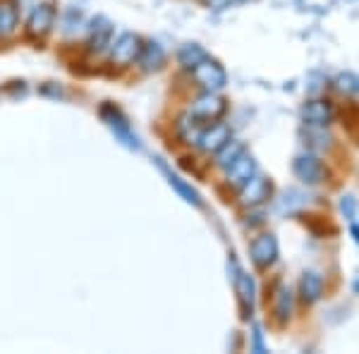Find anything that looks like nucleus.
Returning a JSON list of instances; mask_svg holds the SVG:
<instances>
[{"label": "nucleus", "mask_w": 359, "mask_h": 354, "mask_svg": "<svg viewBox=\"0 0 359 354\" xmlns=\"http://www.w3.org/2000/svg\"><path fill=\"white\" fill-rule=\"evenodd\" d=\"M292 172H294V177H297L299 182L306 184V187H318V184H323L328 179L326 163H323L316 154H311V151H304V154L294 156Z\"/></svg>", "instance_id": "f257e3e1"}, {"label": "nucleus", "mask_w": 359, "mask_h": 354, "mask_svg": "<svg viewBox=\"0 0 359 354\" xmlns=\"http://www.w3.org/2000/svg\"><path fill=\"white\" fill-rule=\"evenodd\" d=\"M230 268H233V287H235V294H237V301H240V311H242V318L249 321L254 313V299H257V285H254V278L245 273L237 266L235 259H230Z\"/></svg>", "instance_id": "f03ea898"}, {"label": "nucleus", "mask_w": 359, "mask_h": 354, "mask_svg": "<svg viewBox=\"0 0 359 354\" xmlns=\"http://www.w3.org/2000/svg\"><path fill=\"white\" fill-rule=\"evenodd\" d=\"M189 72H192V77L196 79V84L204 86L206 91H221L223 86L228 84V72H225V67L208 55L201 62H196Z\"/></svg>", "instance_id": "7ed1b4c3"}, {"label": "nucleus", "mask_w": 359, "mask_h": 354, "mask_svg": "<svg viewBox=\"0 0 359 354\" xmlns=\"http://www.w3.org/2000/svg\"><path fill=\"white\" fill-rule=\"evenodd\" d=\"M101 118H103V123L111 127L115 139H118L123 147L132 149V151H139V139H137L135 132H132V127H130V123H127V118H125L123 113H120L118 108H115V106H103L101 108Z\"/></svg>", "instance_id": "20e7f679"}, {"label": "nucleus", "mask_w": 359, "mask_h": 354, "mask_svg": "<svg viewBox=\"0 0 359 354\" xmlns=\"http://www.w3.org/2000/svg\"><path fill=\"white\" fill-rule=\"evenodd\" d=\"M225 110H228V103L225 98H221L216 91H206L204 96H199L189 108V115L201 123H216L218 118H223Z\"/></svg>", "instance_id": "39448f33"}, {"label": "nucleus", "mask_w": 359, "mask_h": 354, "mask_svg": "<svg viewBox=\"0 0 359 354\" xmlns=\"http://www.w3.org/2000/svg\"><path fill=\"white\" fill-rule=\"evenodd\" d=\"M142 39L137 34H120L118 41L111 43V62L118 67H127L135 60H139V53H142Z\"/></svg>", "instance_id": "423d86ee"}, {"label": "nucleus", "mask_w": 359, "mask_h": 354, "mask_svg": "<svg viewBox=\"0 0 359 354\" xmlns=\"http://www.w3.org/2000/svg\"><path fill=\"white\" fill-rule=\"evenodd\" d=\"M278 254H280L278 240L271 232H264V235L254 237V242L249 245V257H252L257 268H271L278 261Z\"/></svg>", "instance_id": "0eeeda50"}, {"label": "nucleus", "mask_w": 359, "mask_h": 354, "mask_svg": "<svg viewBox=\"0 0 359 354\" xmlns=\"http://www.w3.org/2000/svg\"><path fill=\"white\" fill-rule=\"evenodd\" d=\"M273 194V182L269 177H262V175H254L245 187L240 189V204L245 208H257L266 204Z\"/></svg>", "instance_id": "6e6552de"}, {"label": "nucleus", "mask_w": 359, "mask_h": 354, "mask_svg": "<svg viewBox=\"0 0 359 354\" xmlns=\"http://www.w3.org/2000/svg\"><path fill=\"white\" fill-rule=\"evenodd\" d=\"M299 115L306 127H328L333 123V103L326 98H309Z\"/></svg>", "instance_id": "1a4fd4ad"}, {"label": "nucleus", "mask_w": 359, "mask_h": 354, "mask_svg": "<svg viewBox=\"0 0 359 354\" xmlns=\"http://www.w3.org/2000/svg\"><path fill=\"white\" fill-rule=\"evenodd\" d=\"M228 177H225V182H228V187L233 189H242L245 184L257 175V161H254V156L245 151V154L240 156V158L235 161L233 165L228 168Z\"/></svg>", "instance_id": "9d476101"}, {"label": "nucleus", "mask_w": 359, "mask_h": 354, "mask_svg": "<svg viewBox=\"0 0 359 354\" xmlns=\"http://www.w3.org/2000/svg\"><path fill=\"white\" fill-rule=\"evenodd\" d=\"M230 137H233L230 135V127L216 123V125L206 127V130H201L199 139H196V147L204 151V154H218V151L230 142Z\"/></svg>", "instance_id": "9b49d317"}, {"label": "nucleus", "mask_w": 359, "mask_h": 354, "mask_svg": "<svg viewBox=\"0 0 359 354\" xmlns=\"http://www.w3.org/2000/svg\"><path fill=\"white\" fill-rule=\"evenodd\" d=\"M53 25H55V8L50 3H41L32 10V15H29L27 29H29L32 36L41 39L50 32V29H53Z\"/></svg>", "instance_id": "f8f14e48"}, {"label": "nucleus", "mask_w": 359, "mask_h": 354, "mask_svg": "<svg viewBox=\"0 0 359 354\" xmlns=\"http://www.w3.org/2000/svg\"><path fill=\"white\" fill-rule=\"evenodd\" d=\"M299 297L304 304H316L323 297V278L316 271H304L299 278Z\"/></svg>", "instance_id": "ddd939ff"}, {"label": "nucleus", "mask_w": 359, "mask_h": 354, "mask_svg": "<svg viewBox=\"0 0 359 354\" xmlns=\"http://www.w3.org/2000/svg\"><path fill=\"white\" fill-rule=\"evenodd\" d=\"M111 39H113V25L106 17H96L94 27L89 32V50L91 53H101L106 46H111Z\"/></svg>", "instance_id": "4468645a"}, {"label": "nucleus", "mask_w": 359, "mask_h": 354, "mask_svg": "<svg viewBox=\"0 0 359 354\" xmlns=\"http://www.w3.org/2000/svg\"><path fill=\"white\" fill-rule=\"evenodd\" d=\"M165 62V50L158 41H149L142 46V53H139V65H142L147 72H154V69H161Z\"/></svg>", "instance_id": "2eb2a0df"}, {"label": "nucleus", "mask_w": 359, "mask_h": 354, "mask_svg": "<svg viewBox=\"0 0 359 354\" xmlns=\"http://www.w3.org/2000/svg\"><path fill=\"white\" fill-rule=\"evenodd\" d=\"M294 309V297H292V290L287 285H278L276 294H273V313L280 323L290 321Z\"/></svg>", "instance_id": "dca6fc26"}, {"label": "nucleus", "mask_w": 359, "mask_h": 354, "mask_svg": "<svg viewBox=\"0 0 359 354\" xmlns=\"http://www.w3.org/2000/svg\"><path fill=\"white\" fill-rule=\"evenodd\" d=\"M158 165H161V170H163V175L168 177V184H170V187L175 189L184 201H187V204H192V206H201V196L196 194V189L192 187V184H187V182H184V179L180 177V175H175V172H172V170H168V168H165L163 163H158Z\"/></svg>", "instance_id": "f3484780"}, {"label": "nucleus", "mask_w": 359, "mask_h": 354, "mask_svg": "<svg viewBox=\"0 0 359 354\" xmlns=\"http://www.w3.org/2000/svg\"><path fill=\"white\" fill-rule=\"evenodd\" d=\"M306 206V194L304 191H297V189H287L285 194L280 196V199L276 201V208L278 213H283V216H290V213L299 211V208Z\"/></svg>", "instance_id": "a211bd4d"}, {"label": "nucleus", "mask_w": 359, "mask_h": 354, "mask_svg": "<svg viewBox=\"0 0 359 354\" xmlns=\"http://www.w3.org/2000/svg\"><path fill=\"white\" fill-rule=\"evenodd\" d=\"M17 27V8L13 0H0V36L13 34Z\"/></svg>", "instance_id": "6ab92c4d"}, {"label": "nucleus", "mask_w": 359, "mask_h": 354, "mask_svg": "<svg viewBox=\"0 0 359 354\" xmlns=\"http://www.w3.org/2000/svg\"><path fill=\"white\" fill-rule=\"evenodd\" d=\"M245 151H247V149H245V144H240V142H228V144H225V147L216 154V163L221 165L223 170H228V168L233 165L235 161L240 158L242 154H245Z\"/></svg>", "instance_id": "aec40b11"}, {"label": "nucleus", "mask_w": 359, "mask_h": 354, "mask_svg": "<svg viewBox=\"0 0 359 354\" xmlns=\"http://www.w3.org/2000/svg\"><path fill=\"white\" fill-rule=\"evenodd\" d=\"M206 57V50L201 48L199 43H187V46H182L180 48V53H177V60H180V65H182L184 69H192L196 62H201Z\"/></svg>", "instance_id": "412c9836"}, {"label": "nucleus", "mask_w": 359, "mask_h": 354, "mask_svg": "<svg viewBox=\"0 0 359 354\" xmlns=\"http://www.w3.org/2000/svg\"><path fill=\"white\" fill-rule=\"evenodd\" d=\"M340 213L345 216V220H355L357 216V199L352 194H343L340 196Z\"/></svg>", "instance_id": "4be33fe9"}, {"label": "nucleus", "mask_w": 359, "mask_h": 354, "mask_svg": "<svg viewBox=\"0 0 359 354\" xmlns=\"http://www.w3.org/2000/svg\"><path fill=\"white\" fill-rule=\"evenodd\" d=\"M335 86H338L343 94H355V86H357V74H338V79H335Z\"/></svg>", "instance_id": "5701e85b"}, {"label": "nucleus", "mask_w": 359, "mask_h": 354, "mask_svg": "<svg viewBox=\"0 0 359 354\" xmlns=\"http://www.w3.org/2000/svg\"><path fill=\"white\" fill-rule=\"evenodd\" d=\"M252 338H254V342H252V350L257 352V354H264V352H266V345H264V333H262V328L254 326Z\"/></svg>", "instance_id": "b1692460"}, {"label": "nucleus", "mask_w": 359, "mask_h": 354, "mask_svg": "<svg viewBox=\"0 0 359 354\" xmlns=\"http://www.w3.org/2000/svg\"><path fill=\"white\" fill-rule=\"evenodd\" d=\"M206 5L211 10H225L230 5V0H206Z\"/></svg>", "instance_id": "393cba45"}, {"label": "nucleus", "mask_w": 359, "mask_h": 354, "mask_svg": "<svg viewBox=\"0 0 359 354\" xmlns=\"http://www.w3.org/2000/svg\"><path fill=\"white\" fill-rule=\"evenodd\" d=\"M350 232H352V237H355V242L359 245V225H357V223H352V225H350Z\"/></svg>", "instance_id": "a878e982"}, {"label": "nucleus", "mask_w": 359, "mask_h": 354, "mask_svg": "<svg viewBox=\"0 0 359 354\" xmlns=\"http://www.w3.org/2000/svg\"><path fill=\"white\" fill-rule=\"evenodd\" d=\"M352 290H355V294H359V278H357L355 282H352Z\"/></svg>", "instance_id": "bb28decb"}, {"label": "nucleus", "mask_w": 359, "mask_h": 354, "mask_svg": "<svg viewBox=\"0 0 359 354\" xmlns=\"http://www.w3.org/2000/svg\"><path fill=\"white\" fill-rule=\"evenodd\" d=\"M355 94H359V77H357V86H355Z\"/></svg>", "instance_id": "cd10ccee"}]
</instances>
